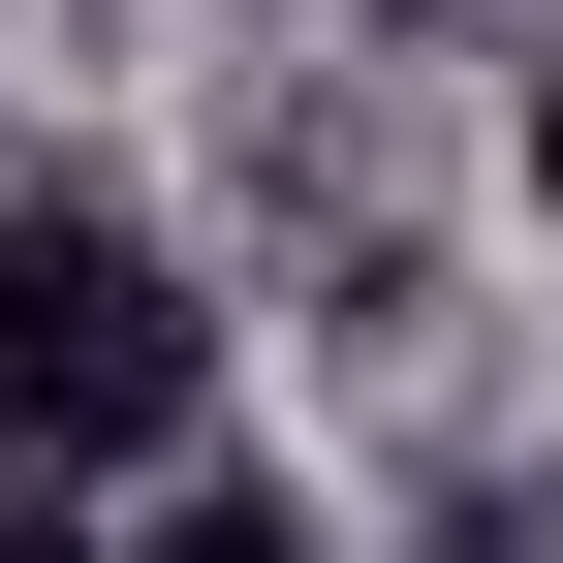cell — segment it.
Masks as SVG:
<instances>
[{"mask_svg": "<svg viewBox=\"0 0 563 563\" xmlns=\"http://www.w3.org/2000/svg\"><path fill=\"white\" fill-rule=\"evenodd\" d=\"M188 439H251V313L157 188L32 157L0 188V501H157Z\"/></svg>", "mask_w": 563, "mask_h": 563, "instance_id": "1", "label": "cell"}, {"mask_svg": "<svg viewBox=\"0 0 563 563\" xmlns=\"http://www.w3.org/2000/svg\"><path fill=\"white\" fill-rule=\"evenodd\" d=\"M125 563H376V501H344V470H282V439H188L157 501H125Z\"/></svg>", "mask_w": 563, "mask_h": 563, "instance_id": "2", "label": "cell"}, {"mask_svg": "<svg viewBox=\"0 0 563 563\" xmlns=\"http://www.w3.org/2000/svg\"><path fill=\"white\" fill-rule=\"evenodd\" d=\"M376 563H563V470H407Z\"/></svg>", "mask_w": 563, "mask_h": 563, "instance_id": "3", "label": "cell"}, {"mask_svg": "<svg viewBox=\"0 0 563 563\" xmlns=\"http://www.w3.org/2000/svg\"><path fill=\"white\" fill-rule=\"evenodd\" d=\"M501 188H532V251H563V32H532V95H501Z\"/></svg>", "mask_w": 563, "mask_h": 563, "instance_id": "4", "label": "cell"}, {"mask_svg": "<svg viewBox=\"0 0 563 563\" xmlns=\"http://www.w3.org/2000/svg\"><path fill=\"white\" fill-rule=\"evenodd\" d=\"M0 563H125V501H0Z\"/></svg>", "mask_w": 563, "mask_h": 563, "instance_id": "5", "label": "cell"}]
</instances>
